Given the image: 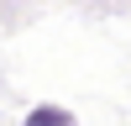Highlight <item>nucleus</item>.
Segmentation results:
<instances>
[{"label":"nucleus","mask_w":131,"mask_h":126,"mask_svg":"<svg viewBox=\"0 0 131 126\" xmlns=\"http://www.w3.org/2000/svg\"><path fill=\"white\" fill-rule=\"evenodd\" d=\"M26 126H73V116H68V110H58V105H42V110H31V116H26Z\"/></svg>","instance_id":"nucleus-1"}]
</instances>
